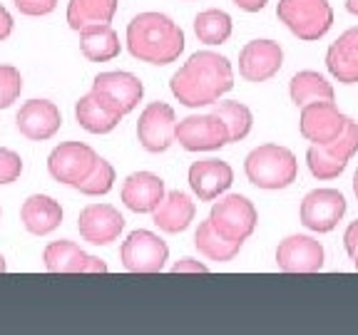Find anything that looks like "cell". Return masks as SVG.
<instances>
[{
  "label": "cell",
  "mask_w": 358,
  "mask_h": 335,
  "mask_svg": "<svg viewBox=\"0 0 358 335\" xmlns=\"http://www.w3.org/2000/svg\"><path fill=\"white\" fill-rule=\"evenodd\" d=\"M234 87V67L224 55L199 50L172 75L169 89L185 107H207Z\"/></svg>",
  "instance_id": "1"
},
{
  "label": "cell",
  "mask_w": 358,
  "mask_h": 335,
  "mask_svg": "<svg viewBox=\"0 0 358 335\" xmlns=\"http://www.w3.org/2000/svg\"><path fill=\"white\" fill-rule=\"evenodd\" d=\"M185 33L162 13H140L127 25V50L134 60L169 65L185 52Z\"/></svg>",
  "instance_id": "2"
},
{
  "label": "cell",
  "mask_w": 358,
  "mask_h": 335,
  "mask_svg": "<svg viewBox=\"0 0 358 335\" xmlns=\"http://www.w3.org/2000/svg\"><path fill=\"white\" fill-rule=\"evenodd\" d=\"M246 179L254 186L266 191L286 189L296 181L299 177V162L296 154L289 147L281 144H262L246 154L244 162Z\"/></svg>",
  "instance_id": "3"
},
{
  "label": "cell",
  "mask_w": 358,
  "mask_h": 335,
  "mask_svg": "<svg viewBox=\"0 0 358 335\" xmlns=\"http://www.w3.org/2000/svg\"><path fill=\"white\" fill-rule=\"evenodd\" d=\"M276 17L303 43L321 40L334 25V8L329 0H279Z\"/></svg>",
  "instance_id": "4"
},
{
  "label": "cell",
  "mask_w": 358,
  "mask_h": 335,
  "mask_svg": "<svg viewBox=\"0 0 358 335\" xmlns=\"http://www.w3.org/2000/svg\"><path fill=\"white\" fill-rule=\"evenodd\" d=\"M358 154V122L348 117L346 129L341 137H336L329 144H311L306 149V164L308 172L319 181H329V179L341 177L346 172L351 156Z\"/></svg>",
  "instance_id": "5"
},
{
  "label": "cell",
  "mask_w": 358,
  "mask_h": 335,
  "mask_svg": "<svg viewBox=\"0 0 358 335\" xmlns=\"http://www.w3.org/2000/svg\"><path fill=\"white\" fill-rule=\"evenodd\" d=\"M212 226L229 241H239L244 244L249 236L254 234L259 223L257 207L241 194H227L222 199H214L212 214H209Z\"/></svg>",
  "instance_id": "6"
},
{
  "label": "cell",
  "mask_w": 358,
  "mask_h": 335,
  "mask_svg": "<svg viewBox=\"0 0 358 335\" xmlns=\"http://www.w3.org/2000/svg\"><path fill=\"white\" fill-rule=\"evenodd\" d=\"M120 258L129 274H162L164 263L169 261V246L152 231L137 229L122 241Z\"/></svg>",
  "instance_id": "7"
},
{
  "label": "cell",
  "mask_w": 358,
  "mask_h": 335,
  "mask_svg": "<svg viewBox=\"0 0 358 335\" xmlns=\"http://www.w3.org/2000/svg\"><path fill=\"white\" fill-rule=\"evenodd\" d=\"M97 151L85 142H62L48 156V172L55 181L78 186L97 162Z\"/></svg>",
  "instance_id": "8"
},
{
  "label": "cell",
  "mask_w": 358,
  "mask_h": 335,
  "mask_svg": "<svg viewBox=\"0 0 358 335\" xmlns=\"http://www.w3.org/2000/svg\"><path fill=\"white\" fill-rule=\"evenodd\" d=\"M174 142L187 151H214L229 144V132L217 114H189L174 129Z\"/></svg>",
  "instance_id": "9"
},
{
  "label": "cell",
  "mask_w": 358,
  "mask_h": 335,
  "mask_svg": "<svg viewBox=\"0 0 358 335\" xmlns=\"http://www.w3.org/2000/svg\"><path fill=\"white\" fill-rule=\"evenodd\" d=\"M346 214V196L338 189H313L301 201V223L313 234H329Z\"/></svg>",
  "instance_id": "10"
},
{
  "label": "cell",
  "mask_w": 358,
  "mask_h": 335,
  "mask_svg": "<svg viewBox=\"0 0 358 335\" xmlns=\"http://www.w3.org/2000/svg\"><path fill=\"white\" fill-rule=\"evenodd\" d=\"M174 129H177V114L174 107L167 102H150L137 119V140L152 154H162L172 147Z\"/></svg>",
  "instance_id": "11"
},
{
  "label": "cell",
  "mask_w": 358,
  "mask_h": 335,
  "mask_svg": "<svg viewBox=\"0 0 358 335\" xmlns=\"http://www.w3.org/2000/svg\"><path fill=\"white\" fill-rule=\"evenodd\" d=\"M348 117L343 114L334 102L316 100L301 107V117H299V129L301 137L311 144H329L336 137H341L346 129Z\"/></svg>",
  "instance_id": "12"
},
{
  "label": "cell",
  "mask_w": 358,
  "mask_h": 335,
  "mask_svg": "<svg viewBox=\"0 0 358 335\" xmlns=\"http://www.w3.org/2000/svg\"><path fill=\"white\" fill-rule=\"evenodd\" d=\"M326 251L313 236L294 234L276 246V266L284 274H319L324 268Z\"/></svg>",
  "instance_id": "13"
},
{
  "label": "cell",
  "mask_w": 358,
  "mask_h": 335,
  "mask_svg": "<svg viewBox=\"0 0 358 335\" xmlns=\"http://www.w3.org/2000/svg\"><path fill=\"white\" fill-rule=\"evenodd\" d=\"M92 92L120 114H129L145 97V84L132 73H100L92 80Z\"/></svg>",
  "instance_id": "14"
},
{
  "label": "cell",
  "mask_w": 358,
  "mask_h": 335,
  "mask_svg": "<svg viewBox=\"0 0 358 335\" xmlns=\"http://www.w3.org/2000/svg\"><path fill=\"white\" fill-rule=\"evenodd\" d=\"M284 65V50L274 40H252L239 52V75L246 82H266Z\"/></svg>",
  "instance_id": "15"
},
{
  "label": "cell",
  "mask_w": 358,
  "mask_h": 335,
  "mask_svg": "<svg viewBox=\"0 0 358 335\" xmlns=\"http://www.w3.org/2000/svg\"><path fill=\"white\" fill-rule=\"evenodd\" d=\"M78 231L92 246H110L124 231V216L112 204H90L80 211Z\"/></svg>",
  "instance_id": "16"
},
{
  "label": "cell",
  "mask_w": 358,
  "mask_h": 335,
  "mask_svg": "<svg viewBox=\"0 0 358 335\" xmlns=\"http://www.w3.org/2000/svg\"><path fill=\"white\" fill-rule=\"evenodd\" d=\"M45 268L50 274H107V263L90 256L73 241H52L43 251Z\"/></svg>",
  "instance_id": "17"
},
{
  "label": "cell",
  "mask_w": 358,
  "mask_h": 335,
  "mask_svg": "<svg viewBox=\"0 0 358 335\" xmlns=\"http://www.w3.org/2000/svg\"><path fill=\"white\" fill-rule=\"evenodd\" d=\"M15 124L20 134L30 142L52 140L62 124V114L55 102L50 100H30L17 110Z\"/></svg>",
  "instance_id": "18"
},
{
  "label": "cell",
  "mask_w": 358,
  "mask_h": 335,
  "mask_svg": "<svg viewBox=\"0 0 358 335\" xmlns=\"http://www.w3.org/2000/svg\"><path fill=\"white\" fill-rule=\"evenodd\" d=\"M234 184V169L224 159H199L189 167V186L199 201H214Z\"/></svg>",
  "instance_id": "19"
},
{
  "label": "cell",
  "mask_w": 358,
  "mask_h": 335,
  "mask_svg": "<svg viewBox=\"0 0 358 335\" xmlns=\"http://www.w3.org/2000/svg\"><path fill=\"white\" fill-rule=\"evenodd\" d=\"M164 194L167 189H164L162 177L152 172H134L122 184V204L134 214H152L159 207Z\"/></svg>",
  "instance_id": "20"
},
{
  "label": "cell",
  "mask_w": 358,
  "mask_h": 335,
  "mask_svg": "<svg viewBox=\"0 0 358 335\" xmlns=\"http://www.w3.org/2000/svg\"><path fill=\"white\" fill-rule=\"evenodd\" d=\"M194 214H196V204L192 201V196L174 189L167 191L164 199L159 201V207L152 211V221L164 234H182L194 221Z\"/></svg>",
  "instance_id": "21"
},
{
  "label": "cell",
  "mask_w": 358,
  "mask_h": 335,
  "mask_svg": "<svg viewBox=\"0 0 358 335\" xmlns=\"http://www.w3.org/2000/svg\"><path fill=\"white\" fill-rule=\"evenodd\" d=\"M326 67L334 80L341 84L358 82V25L348 28L343 35H338L336 43L326 50Z\"/></svg>",
  "instance_id": "22"
},
{
  "label": "cell",
  "mask_w": 358,
  "mask_h": 335,
  "mask_svg": "<svg viewBox=\"0 0 358 335\" xmlns=\"http://www.w3.org/2000/svg\"><path fill=\"white\" fill-rule=\"evenodd\" d=\"M22 226L33 236H48L62 223V207L48 194H33L20 209Z\"/></svg>",
  "instance_id": "23"
},
{
  "label": "cell",
  "mask_w": 358,
  "mask_h": 335,
  "mask_svg": "<svg viewBox=\"0 0 358 335\" xmlns=\"http://www.w3.org/2000/svg\"><path fill=\"white\" fill-rule=\"evenodd\" d=\"M75 119L90 134H107L122 122V114L107 107L100 97L90 89L87 95L75 102Z\"/></svg>",
  "instance_id": "24"
},
{
  "label": "cell",
  "mask_w": 358,
  "mask_h": 335,
  "mask_svg": "<svg viewBox=\"0 0 358 335\" xmlns=\"http://www.w3.org/2000/svg\"><path fill=\"white\" fill-rule=\"evenodd\" d=\"M80 50L90 62H110L120 55L122 45H120V35L107 22V25H90L80 30Z\"/></svg>",
  "instance_id": "25"
},
{
  "label": "cell",
  "mask_w": 358,
  "mask_h": 335,
  "mask_svg": "<svg viewBox=\"0 0 358 335\" xmlns=\"http://www.w3.org/2000/svg\"><path fill=\"white\" fill-rule=\"evenodd\" d=\"M120 0H70L67 25L73 30H85L90 25H107L117 13Z\"/></svg>",
  "instance_id": "26"
},
{
  "label": "cell",
  "mask_w": 358,
  "mask_h": 335,
  "mask_svg": "<svg viewBox=\"0 0 358 335\" xmlns=\"http://www.w3.org/2000/svg\"><path fill=\"white\" fill-rule=\"evenodd\" d=\"M289 97L296 107H303V105H308V102H316V100L334 102L336 92H334V84H331L321 73H316V70H301V73H296L294 77H291Z\"/></svg>",
  "instance_id": "27"
},
{
  "label": "cell",
  "mask_w": 358,
  "mask_h": 335,
  "mask_svg": "<svg viewBox=\"0 0 358 335\" xmlns=\"http://www.w3.org/2000/svg\"><path fill=\"white\" fill-rule=\"evenodd\" d=\"M194 246L199 248L201 256H207L209 261H219V263H229L231 258L236 256V253L241 251L239 241H229L224 239L222 234H219L217 229L212 226V221H201L199 229H196L194 234Z\"/></svg>",
  "instance_id": "28"
},
{
  "label": "cell",
  "mask_w": 358,
  "mask_h": 335,
  "mask_svg": "<svg viewBox=\"0 0 358 335\" xmlns=\"http://www.w3.org/2000/svg\"><path fill=\"white\" fill-rule=\"evenodd\" d=\"M231 30H234V22L231 15L217 8H209V10H201L194 17V35L199 38V43L204 45H222L231 38Z\"/></svg>",
  "instance_id": "29"
},
{
  "label": "cell",
  "mask_w": 358,
  "mask_h": 335,
  "mask_svg": "<svg viewBox=\"0 0 358 335\" xmlns=\"http://www.w3.org/2000/svg\"><path fill=\"white\" fill-rule=\"evenodd\" d=\"M212 114H217V117L224 122V127H227V132H229V142H241L244 137H249V132H252V127H254L252 110L236 100L214 102Z\"/></svg>",
  "instance_id": "30"
},
{
  "label": "cell",
  "mask_w": 358,
  "mask_h": 335,
  "mask_svg": "<svg viewBox=\"0 0 358 335\" xmlns=\"http://www.w3.org/2000/svg\"><path fill=\"white\" fill-rule=\"evenodd\" d=\"M112 186H115V167H112L107 159L97 156L92 172H90L75 189L85 196H102V194H107V191H112Z\"/></svg>",
  "instance_id": "31"
},
{
  "label": "cell",
  "mask_w": 358,
  "mask_h": 335,
  "mask_svg": "<svg viewBox=\"0 0 358 335\" xmlns=\"http://www.w3.org/2000/svg\"><path fill=\"white\" fill-rule=\"evenodd\" d=\"M22 92V75L17 67L0 65V110H8Z\"/></svg>",
  "instance_id": "32"
},
{
  "label": "cell",
  "mask_w": 358,
  "mask_h": 335,
  "mask_svg": "<svg viewBox=\"0 0 358 335\" xmlns=\"http://www.w3.org/2000/svg\"><path fill=\"white\" fill-rule=\"evenodd\" d=\"M22 174V159L17 151L0 147V184H13Z\"/></svg>",
  "instance_id": "33"
},
{
  "label": "cell",
  "mask_w": 358,
  "mask_h": 335,
  "mask_svg": "<svg viewBox=\"0 0 358 335\" xmlns=\"http://www.w3.org/2000/svg\"><path fill=\"white\" fill-rule=\"evenodd\" d=\"M15 8L22 13V15H30V17H38V15H48L57 8L60 0H13Z\"/></svg>",
  "instance_id": "34"
},
{
  "label": "cell",
  "mask_w": 358,
  "mask_h": 335,
  "mask_svg": "<svg viewBox=\"0 0 358 335\" xmlns=\"http://www.w3.org/2000/svg\"><path fill=\"white\" fill-rule=\"evenodd\" d=\"M209 268H207V263H201V261H196V258H179L177 263L172 266V274H207Z\"/></svg>",
  "instance_id": "35"
},
{
  "label": "cell",
  "mask_w": 358,
  "mask_h": 335,
  "mask_svg": "<svg viewBox=\"0 0 358 335\" xmlns=\"http://www.w3.org/2000/svg\"><path fill=\"white\" fill-rule=\"evenodd\" d=\"M343 248L351 258L358 253V218L348 223V229L343 231Z\"/></svg>",
  "instance_id": "36"
},
{
  "label": "cell",
  "mask_w": 358,
  "mask_h": 335,
  "mask_svg": "<svg viewBox=\"0 0 358 335\" xmlns=\"http://www.w3.org/2000/svg\"><path fill=\"white\" fill-rule=\"evenodd\" d=\"M10 33H13V15L0 6V43L10 38Z\"/></svg>",
  "instance_id": "37"
},
{
  "label": "cell",
  "mask_w": 358,
  "mask_h": 335,
  "mask_svg": "<svg viewBox=\"0 0 358 335\" xmlns=\"http://www.w3.org/2000/svg\"><path fill=\"white\" fill-rule=\"evenodd\" d=\"M266 3H268V0H234V6L241 8V10H246V13L264 10V8H266Z\"/></svg>",
  "instance_id": "38"
},
{
  "label": "cell",
  "mask_w": 358,
  "mask_h": 335,
  "mask_svg": "<svg viewBox=\"0 0 358 335\" xmlns=\"http://www.w3.org/2000/svg\"><path fill=\"white\" fill-rule=\"evenodd\" d=\"M346 10L358 17V0H346Z\"/></svg>",
  "instance_id": "39"
},
{
  "label": "cell",
  "mask_w": 358,
  "mask_h": 335,
  "mask_svg": "<svg viewBox=\"0 0 358 335\" xmlns=\"http://www.w3.org/2000/svg\"><path fill=\"white\" fill-rule=\"evenodd\" d=\"M353 194H356V199H358V169H356V174H353Z\"/></svg>",
  "instance_id": "40"
},
{
  "label": "cell",
  "mask_w": 358,
  "mask_h": 335,
  "mask_svg": "<svg viewBox=\"0 0 358 335\" xmlns=\"http://www.w3.org/2000/svg\"><path fill=\"white\" fill-rule=\"evenodd\" d=\"M6 271V258H3V253H0V274Z\"/></svg>",
  "instance_id": "41"
},
{
  "label": "cell",
  "mask_w": 358,
  "mask_h": 335,
  "mask_svg": "<svg viewBox=\"0 0 358 335\" xmlns=\"http://www.w3.org/2000/svg\"><path fill=\"white\" fill-rule=\"evenodd\" d=\"M353 263H356V271H358V253H356V256H353Z\"/></svg>",
  "instance_id": "42"
},
{
  "label": "cell",
  "mask_w": 358,
  "mask_h": 335,
  "mask_svg": "<svg viewBox=\"0 0 358 335\" xmlns=\"http://www.w3.org/2000/svg\"><path fill=\"white\" fill-rule=\"evenodd\" d=\"M0 214H3V211H0Z\"/></svg>",
  "instance_id": "43"
}]
</instances>
